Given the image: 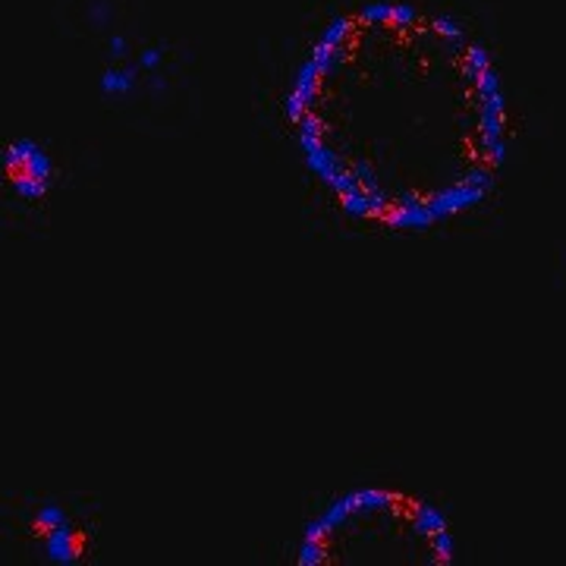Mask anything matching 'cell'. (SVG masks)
I'll return each instance as SVG.
<instances>
[{
	"mask_svg": "<svg viewBox=\"0 0 566 566\" xmlns=\"http://www.w3.org/2000/svg\"><path fill=\"white\" fill-rule=\"evenodd\" d=\"M286 117L346 214L387 230H428L475 208L506 158L504 88L485 44L400 0L327 22Z\"/></svg>",
	"mask_w": 566,
	"mask_h": 566,
	"instance_id": "1",
	"label": "cell"
},
{
	"mask_svg": "<svg viewBox=\"0 0 566 566\" xmlns=\"http://www.w3.org/2000/svg\"><path fill=\"white\" fill-rule=\"evenodd\" d=\"M7 177L22 196H41L48 180H51V164H48L41 148L29 145V142H20L7 155Z\"/></svg>",
	"mask_w": 566,
	"mask_h": 566,
	"instance_id": "3",
	"label": "cell"
},
{
	"mask_svg": "<svg viewBox=\"0 0 566 566\" xmlns=\"http://www.w3.org/2000/svg\"><path fill=\"white\" fill-rule=\"evenodd\" d=\"M305 566H447L453 535L444 513L400 488H356L305 526Z\"/></svg>",
	"mask_w": 566,
	"mask_h": 566,
	"instance_id": "2",
	"label": "cell"
}]
</instances>
